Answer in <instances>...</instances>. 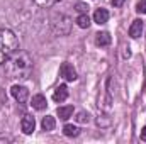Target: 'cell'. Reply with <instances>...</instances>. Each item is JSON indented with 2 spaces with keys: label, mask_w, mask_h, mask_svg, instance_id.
I'll list each match as a JSON object with an SVG mask.
<instances>
[{
  "label": "cell",
  "mask_w": 146,
  "mask_h": 144,
  "mask_svg": "<svg viewBox=\"0 0 146 144\" xmlns=\"http://www.w3.org/2000/svg\"><path fill=\"white\" fill-rule=\"evenodd\" d=\"M139 137H141V141H146V126L141 129V134H139Z\"/></svg>",
  "instance_id": "21"
},
{
  "label": "cell",
  "mask_w": 146,
  "mask_h": 144,
  "mask_svg": "<svg viewBox=\"0 0 146 144\" xmlns=\"http://www.w3.org/2000/svg\"><path fill=\"white\" fill-rule=\"evenodd\" d=\"M19 49V39L14 31L2 27L0 29V66L5 65Z\"/></svg>",
  "instance_id": "2"
},
{
  "label": "cell",
  "mask_w": 146,
  "mask_h": 144,
  "mask_svg": "<svg viewBox=\"0 0 146 144\" xmlns=\"http://www.w3.org/2000/svg\"><path fill=\"white\" fill-rule=\"evenodd\" d=\"M68 98V87L66 85H60L56 87L54 93H53V100L54 102H65Z\"/></svg>",
  "instance_id": "8"
},
{
  "label": "cell",
  "mask_w": 146,
  "mask_h": 144,
  "mask_svg": "<svg viewBox=\"0 0 146 144\" xmlns=\"http://www.w3.org/2000/svg\"><path fill=\"white\" fill-rule=\"evenodd\" d=\"M141 34H143V20L136 19V20H133V24L129 27V36L133 37V39H138Z\"/></svg>",
  "instance_id": "7"
},
{
  "label": "cell",
  "mask_w": 146,
  "mask_h": 144,
  "mask_svg": "<svg viewBox=\"0 0 146 144\" xmlns=\"http://www.w3.org/2000/svg\"><path fill=\"white\" fill-rule=\"evenodd\" d=\"M110 34L109 32H99L97 37H95V42H97V46H100V48H106V46H109L110 44Z\"/></svg>",
  "instance_id": "13"
},
{
  "label": "cell",
  "mask_w": 146,
  "mask_h": 144,
  "mask_svg": "<svg viewBox=\"0 0 146 144\" xmlns=\"http://www.w3.org/2000/svg\"><path fill=\"white\" fill-rule=\"evenodd\" d=\"M76 26H78L80 29H88V27H90V17H88L87 14H80V15L76 17Z\"/></svg>",
  "instance_id": "14"
},
{
  "label": "cell",
  "mask_w": 146,
  "mask_h": 144,
  "mask_svg": "<svg viewBox=\"0 0 146 144\" xmlns=\"http://www.w3.org/2000/svg\"><path fill=\"white\" fill-rule=\"evenodd\" d=\"M41 127H42V131H46V132L54 131V127H56V120H54V117H51V115L42 117V120H41Z\"/></svg>",
  "instance_id": "11"
},
{
  "label": "cell",
  "mask_w": 146,
  "mask_h": 144,
  "mask_svg": "<svg viewBox=\"0 0 146 144\" xmlns=\"http://www.w3.org/2000/svg\"><path fill=\"white\" fill-rule=\"evenodd\" d=\"M60 76H61L65 81H75V80L78 78L76 70L73 68V65H70V63H63V65L60 66Z\"/></svg>",
  "instance_id": "5"
},
{
  "label": "cell",
  "mask_w": 146,
  "mask_h": 144,
  "mask_svg": "<svg viewBox=\"0 0 146 144\" xmlns=\"http://www.w3.org/2000/svg\"><path fill=\"white\" fill-rule=\"evenodd\" d=\"M70 24H72V19H70L68 15L60 14V15L54 19V22H53V31H54V34H58V36H66V34L70 32Z\"/></svg>",
  "instance_id": "3"
},
{
  "label": "cell",
  "mask_w": 146,
  "mask_h": 144,
  "mask_svg": "<svg viewBox=\"0 0 146 144\" xmlns=\"http://www.w3.org/2000/svg\"><path fill=\"white\" fill-rule=\"evenodd\" d=\"M136 10H138L139 14H146V0H141V2L136 5Z\"/></svg>",
  "instance_id": "18"
},
{
  "label": "cell",
  "mask_w": 146,
  "mask_h": 144,
  "mask_svg": "<svg viewBox=\"0 0 146 144\" xmlns=\"http://www.w3.org/2000/svg\"><path fill=\"white\" fill-rule=\"evenodd\" d=\"M21 129L24 134H33L36 129V119L33 115H24L21 120Z\"/></svg>",
  "instance_id": "6"
},
{
  "label": "cell",
  "mask_w": 146,
  "mask_h": 144,
  "mask_svg": "<svg viewBox=\"0 0 146 144\" xmlns=\"http://www.w3.org/2000/svg\"><path fill=\"white\" fill-rule=\"evenodd\" d=\"M75 119H76V122H80V124H88V120H90V115H88L87 112H78Z\"/></svg>",
  "instance_id": "16"
},
{
  "label": "cell",
  "mask_w": 146,
  "mask_h": 144,
  "mask_svg": "<svg viewBox=\"0 0 146 144\" xmlns=\"http://www.w3.org/2000/svg\"><path fill=\"white\" fill-rule=\"evenodd\" d=\"M39 7H53L58 0H34Z\"/></svg>",
  "instance_id": "17"
},
{
  "label": "cell",
  "mask_w": 146,
  "mask_h": 144,
  "mask_svg": "<svg viewBox=\"0 0 146 144\" xmlns=\"http://www.w3.org/2000/svg\"><path fill=\"white\" fill-rule=\"evenodd\" d=\"M10 93H12V97H14L19 104H26L27 98H29V90H27L24 85H12Z\"/></svg>",
  "instance_id": "4"
},
{
  "label": "cell",
  "mask_w": 146,
  "mask_h": 144,
  "mask_svg": "<svg viewBox=\"0 0 146 144\" xmlns=\"http://www.w3.org/2000/svg\"><path fill=\"white\" fill-rule=\"evenodd\" d=\"M76 10H78V12H82V14H87V12H88V5L80 3V2H78V3H76Z\"/></svg>",
  "instance_id": "19"
},
{
  "label": "cell",
  "mask_w": 146,
  "mask_h": 144,
  "mask_svg": "<svg viewBox=\"0 0 146 144\" xmlns=\"http://www.w3.org/2000/svg\"><path fill=\"white\" fill-rule=\"evenodd\" d=\"M31 70H33V59L29 58L27 53H15L9 61H7V73L10 78H29L31 75Z\"/></svg>",
  "instance_id": "1"
},
{
  "label": "cell",
  "mask_w": 146,
  "mask_h": 144,
  "mask_svg": "<svg viewBox=\"0 0 146 144\" xmlns=\"http://www.w3.org/2000/svg\"><path fill=\"white\" fill-rule=\"evenodd\" d=\"M73 110H75L73 105H63V107H58L56 114H58V117H60L61 120H68L73 115Z\"/></svg>",
  "instance_id": "12"
},
{
  "label": "cell",
  "mask_w": 146,
  "mask_h": 144,
  "mask_svg": "<svg viewBox=\"0 0 146 144\" xmlns=\"http://www.w3.org/2000/svg\"><path fill=\"white\" fill-rule=\"evenodd\" d=\"M63 134H65L66 137H76V136L80 134V131H78L76 126H73V124H66V126L63 127Z\"/></svg>",
  "instance_id": "15"
},
{
  "label": "cell",
  "mask_w": 146,
  "mask_h": 144,
  "mask_svg": "<svg viewBox=\"0 0 146 144\" xmlns=\"http://www.w3.org/2000/svg\"><path fill=\"white\" fill-rule=\"evenodd\" d=\"M107 20H109V12H107L106 9H97V10L94 12V22H97L99 26L106 24Z\"/></svg>",
  "instance_id": "9"
},
{
  "label": "cell",
  "mask_w": 146,
  "mask_h": 144,
  "mask_svg": "<svg viewBox=\"0 0 146 144\" xmlns=\"http://www.w3.org/2000/svg\"><path fill=\"white\" fill-rule=\"evenodd\" d=\"M110 3H112L114 7H121V5L124 3V0H110Z\"/></svg>",
  "instance_id": "20"
},
{
  "label": "cell",
  "mask_w": 146,
  "mask_h": 144,
  "mask_svg": "<svg viewBox=\"0 0 146 144\" xmlns=\"http://www.w3.org/2000/svg\"><path fill=\"white\" fill-rule=\"evenodd\" d=\"M31 105H33V108H36V110H44L46 105H48L46 97H44V95H41V93L34 95V97H33V100H31Z\"/></svg>",
  "instance_id": "10"
}]
</instances>
